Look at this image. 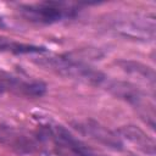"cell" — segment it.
<instances>
[{
  "label": "cell",
  "mask_w": 156,
  "mask_h": 156,
  "mask_svg": "<svg viewBox=\"0 0 156 156\" xmlns=\"http://www.w3.org/2000/svg\"><path fill=\"white\" fill-rule=\"evenodd\" d=\"M34 139L37 147L40 146L49 156H99L61 124L49 122L40 126Z\"/></svg>",
  "instance_id": "6da1fadb"
},
{
  "label": "cell",
  "mask_w": 156,
  "mask_h": 156,
  "mask_svg": "<svg viewBox=\"0 0 156 156\" xmlns=\"http://www.w3.org/2000/svg\"><path fill=\"white\" fill-rule=\"evenodd\" d=\"M39 66L45 69H50L65 78H71L74 80L83 82L89 85L100 87L107 89L112 78L90 67L89 65L82 62L78 58L71 57L68 55H54L48 57H39L35 61Z\"/></svg>",
  "instance_id": "7a4b0ae2"
},
{
  "label": "cell",
  "mask_w": 156,
  "mask_h": 156,
  "mask_svg": "<svg viewBox=\"0 0 156 156\" xmlns=\"http://www.w3.org/2000/svg\"><path fill=\"white\" fill-rule=\"evenodd\" d=\"M118 138L123 143L124 140L129 144L134 145L138 151H141L145 155L155 156V143L149 135H146L140 128L135 126H124L119 128L117 132Z\"/></svg>",
  "instance_id": "52a82bcc"
},
{
  "label": "cell",
  "mask_w": 156,
  "mask_h": 156,
  "mask_svg": "<svg viewBox=\"0 0 156 156\" xmlns=\"http://www.w3.org/2000/svg\"><path fill=\"white\" fill-rule=\"evenodd\" d=\"M45 91L46 85L40 80L0 71V93H12L26 98H40Z\"/></svg>",
  "instance_id": "277c9868"
},
{
  "label": "cell",
  "mask_w": 156,
  "mask_h": 156,
  "mask_svg": "<svg viewBox=\"0 0 156 156\" xmlns=\"http://www.w3.org/2000/svg\"><path fill=\"white\" fill-rule=\"evenodd\" d=\"M113 30L127 38L152 40L155 37V18L146 16H134L116 20L113 23Z\"/></svg>",
  "instance_id": "5b68a950"
},
{
  "label": "cell",
  "mask_w": 156,
  "mask_h": 156,
  "mask_svg": "<svg viewBox=\"0 0 156 156\" xmlns=\"http://www.w3.org/2000/svg\"><path fill=\"white\" fill-rule=\"evenodd\" d=\"M118 63L121 65V67L124 71H127L132 74H135V76H138V77H140L145 80H150L151 84H154V79H155L154 78V72L149 67L143 66L138 62H133V61H121Z\"/></svg>",
  "instance_id": "9c48e42d"
},
{
  "label": "cell",
  "mask_w": 156,
  "mask_h": 156,
  "mask_svg": "<svg viewBox=\"0 0 156 156\" xmlns=\"http://www.w3.org/2000/svg\"><path fill=\"white\" fill-rule=\"evenodd\" d=\"M80 10L79 4L62 1H43L35 4L20 5V13L29 22L51 24L68 18H73Z\"/></svg>",
  "instance_id": "3957f363"
},
{
  "label": "cell",
  "mask_w": 156,
  "mask_h": 156,
  "mask_svg": "<svg viewBox=\"0 0 156 156\" xmlns=\"http://www.w3.org/2000/svg\"><path fill=\"white\" fill-rule=\"evenodd\" d=\"M0 51L20 55V54H43V52H46L48 50L44 46L20 43L11 38L0 35Z\"/></svg>",
  "instance_id": "ba28073f"
},
{
  "label": "cell",
  "mask_w": 156,
  "mask_h": 156,
  "mask_svg": "<svg viewBox=\"0 0 156 156\" xmlns=\"http://www.w3.org/2000/svg\"><path fill=\"white\" fill-rule=\"evenodd\" d=\"M76 128L79 129L83 134L89 135L91 139L108 146L112 147L115 150H122L123 149V143L121 141V139L118 138L116 132L108 130L107 128H105L104 126L96 123L95 121H84V122H79L76 124Z\"/></svg>",
  "instance_id": "8992f818"
}]
</instances>
